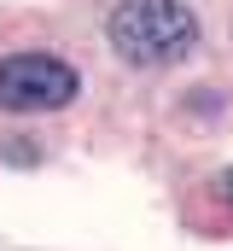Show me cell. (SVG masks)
<instances>
[{"mask_svg":"<svg viewBox=\"0 0 233 251\" xmlns=\"http://www.w3.org/2000/svg\"><path fill=\"white\" fill-rule=\"evenodd\" d=\"M105 41L122 64L163 70L198 47V12L186 0H122L105 24Z\"/></svg>","mask_w":233,"mask_h":251,"instance_id":"cell-1","label":"cell"},{"mask_svg":"<svg viewBox=\"0 0 233 251\" xmlns=\"http://www.w3.org/2000/svg\"><path fill=\"white\" fill-rule=\"evenodd\" d=\"M82 94V76L58 53H12L0 59V111L35 117V111H64Z\"/></svg>","mask_w":233,"mask_h":251,"instance_id":"cell-2","label":"cell"},{"mask_svg":"<svg viewBox=\"0 0 233 251\" xmlns=\"http://www.w3.org/2000/svg\"><path fill=\"white\" fill-rule=\"evenodd\" d=\"M216 193H222V199L233 204V170H222V176H216Z\"/></svg>","mask_w":233,"mask_h":251,"instance_id":"cell-3","label":"cell"}]
</instances>
